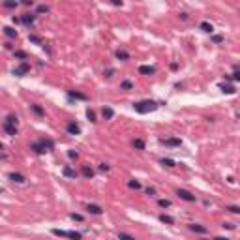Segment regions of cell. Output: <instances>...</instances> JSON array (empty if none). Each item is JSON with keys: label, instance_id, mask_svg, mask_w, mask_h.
Returning a JSON list of instances; mask_svg holds the SVG:
<instances>
[{"label": "cell", "instance_id": "obj_14", "mask_svg": "<svg viewBox=\"0 0 240 240\" xmlns=\"http://www.w3.org/2000/svg\"><path fill=\"white\" fill-rule=\"evenodd\" d=\"M190 231H193V233H201V235L208 233L207 227H203V225H199V223H190Z\"/></svg>", "mask_w": 240, "mask_h": 240}, {"label": "cell", "instance_id": "obj_30", "mask_svg": "<svg viewBox=\"0 0 240 240\" xmlns=\"http://www.w3.org/2000/svg\"><path fill=\"white\" fill-rule=\"evenodd\" d=\"M4 8H8V9L17 8V2H15V0H4Z\"/></svg>", "mask_w": 240, "mask_h": 240}, {"label": "cell", "instance_id": "obj_15", "mask_svg": "<svg viewBox=\"0 0 240 240\" xmlns=\"http://www.w3.org/2000/svg\"><path fill=\"white\" fill-rule=\"evenodd\" d=\"M21 23H24L26 26H30V24L34 23V15H32V13H24V15L21 17Z\"/></svg>", "mask_w": 240, "mask_h": 240}, {"label": "cell", "instance_id": "obj_6", "mask_svg": "<svg viewBox=\"0 0 240 240\" xmlns=\"http://www.w3.org/2000/svg\"><path fill=\"white\" fill-rule=\"evenodd\" d=\"M161 143H163L165 146H180V145H182V141H180L178 137H169V139H161Z\"/></svg>", "mask_w": 240, "mask_h": 240}, {"label": "cell", "instance_id": "obj_8", "mask_svg": "<svg viewBox=\"0 0 240 240\" xmlns=\"http://www.w3.org/2000/svg\"><path fill=\"white\" fill-rule=\"evenodd\" d=\"M11 182H15V184H24L26 182V178L21 175V173H9V176H8Z\"/></svg>", "mask_w": 240, "mask_h": 240}, {"label": "cell", "instance_id": "obj_40", "mask_svg": "<svg viewBox=\"0 0 240 240\" xmlns=\"http://www.w3.org/2000/svg\"><path fill=\"white\" fill-rule=\"evenodd\" d=\"M47 11H49L47 6H39V8H38V13H47Z\"/></svg>", "mask_w": 240, "mask_h": 240}, {"label": "cell", "instance_id": "obj_5", "mask_svg": "<svg viewBox=\"0 0 240 240\" xmlns=\"http://www.w3.org/2000/svg\"><path fill=\"white\" fill-rule=\"evenodd\" d=\"M4 131H6L9 137H15V135H17V126H15V124H9V122L4 120Z\"/></svg>", "mask_w": 240, "mask_h": 240}, {"label": "cell", "instance_id": "obj_34", "mask_svg": "<svg viewBox=\"0 0 240 240\" xmlns=\"http://www.w3.org/2000/svg\"><path fill=\"white\" fill-rule=\"evenodd\" d=\"M28 38H30V41H32V43H36V45H43L41 38H38V36H28Z\"/></svg>", "mask_w": 240, "mask_h": 240}, {"label": "cell", "instance_id": "obj_9", "mask_svg": "<svg viewBox=\"0 0 240 240\" xmlns=\"http://www.w3.org/2000/svg\"><path fill=\"white\" fill-rule=\"evenodd\" d=\"M30 146H32V150H34L36 154H45V152H47V148L41 145V141H38V143H32Z\"/></svg>", "mask_w": 240, "mask_h": 240}, {"label": "cell", "instance_id": "obj_22", "mask_svg": "<svg viewBox=\"0 0 240 240\" xmlns=\"http://www.w3.org/2000/svg\"><path fill=\"white\" fill-rule=\"evenodd\" d=\"M68 96H69V98H75V100H86V96H84V94L75 92V90H69V92H68Z\"/></svg>", "mask_w": 240, "mask_h": 240}, {"label": "cell", "instance_id": "obj_35", "mask_svg": "<svg viewBox=\"0 0 240 240\" xmlns=\"http://www.w3.org/2000/svg\"><path fill=\"white\" fill-rule=\"evenodd\" d=\"M86 118H88L90 122H96V115H94V111H92V109H88V111H86Z\"/></svg>", "mask_w": 240, "mask_h": 240}, {"label": "cell", "instance_id": "obj_7", "mask_svg": "<svg viewBox=\"0 0 240 240\" xmlns=\"http://www.w3.org/2000/svg\"><path fill=\"white\" fill-rule=\"evenodd\" d=\"M62 175H64L66 178H73V180L77 178V171H75V169H71L69 165H64V169H62Z\"/></svg>", "mask_w": 240, "mask_h": 240}, {"label": "cell", "instance_id": "obj_4", "mask_svg": "<svg viewBox=\"0 0 240 240\" xmlns=\"http://www.w3.org/2000/svg\"><path fill=\"white\" fill-rule=\"evenodd\" d=\"M176 195H178L180 199L188 201V203H193V201H195V195H193V193H190L188 190H176Z\"/></svg>", "mask_w": 240, "mask_h": 240}, {"label": "cell", "instance_id": "obj_10", "mask_svg": "<svg viewBox=\"0 0 240 240\" xmlns=\"http://www.w3.org/2000/svg\"><path fill=\"white\" fill-rule=\"evenodd\" d=\"M81 173H83V176H84V178H92V176H94V169H92L90 165H86V163L81 167Z\"/></svg>", "mask_w": 240, "mask_h": 240}, {"label": "cell", "instance_id": "obj_2", "mask_svg": "<svg viewBox=\"0 0 240 240\" xmlns=\"http://www.w3.org/2000/svg\"><path fill=\"white\" fill-rule=\"evenodd\" d=\"M28 71H30V64H28L26 60H23V62L13 69V75H15V77H24Z\"/></svg>", "mask_w": 240, "mask_h": 240}, {"label": "cell", "instance_id": "obj_17", "mask_svg": "<svg viewBox=\"0 0 240 240\" xmlns=\"http://www.w3.org/2000/svg\"><path fill=\"white\" fill-rule=\"evenodd\" d=\"M131 146H133L135 150H145V141H143V139H133V141H131Z\"/></svg>", "mask_w": 240, "mask_h": 240}, {"label": "cell", "instance_id": "obj_23", "mask_svg": "<svg viewBox=\"0 0 240 240\" xmlns=\"http://www.w3.org/2000/svg\"><path fill=\"white\" fill-rule=\"evenodd\" d=\"M116 58H118V60H130V54H128L126 51L118 49V51H116Z\"/></svg>", "mask_w": 240, "mask_h": 240}, {"label": "cell", "instance_id": "obj_44", "mask_svg": "<svg viewBox=\"0 0 240 240\" xmlns=\"http://www.w3.org/2000/svg\"><path fill=\"white\" fill-rule=\"evenodd\" d=\"M118 237H120V238H133V237L128 235V233H118Z\"/></svg>", "mask_w": 240, "mask_h": 240}, {"label": "cell", "instance_id": "obj_13", "mask_svg": "<svg viewBox=\"0 0 240 240\" xmlns=\"http://www.w3.org/2000/svg\"><path fill=\"white\" fill-rule=\"evenodd\" d=\"M30 109H32V113L36 115V116H45V111H43V107L41 105H38V103H34V105H30Z\"/></svg>", "mask_w": 240, "mask_h": 240}, {"label": "cell", "instance_id": "obj_39", "mask_svg": "<svg viewBox=\"0 0 240 240\" xmlns=\"http://www.w3.org/2000/svg\"><path fill=\"white\" fill-rule=\"evenodd\" d=\"M212 41L214 43H222L223 41V36H212Z\"/></svg>", "mask_w": 240, "mask_h": 240}, {"label": "cell", "instance_id": "obj_31", "mask_svg": "<svg viewBox=\"0 0 240 240\" xmlns=\"http://www.w3.org/2000/svg\"><path fill=\"white\" fill-rule=\"evenodd\" d=\"M161 165H165V167H175V161L169 160V158H163V160H161Z\"/></svg>", "mask_w": 240, "mask_h": 240}, {"label": "cell", "instance_id": "obj_29", "mask_svg": "<svg viewBox=\"0 0 240 240\" xmlns=\"http://www.w3.org/2000/svg\"><path fill=\"white\" fill-rule=\"evenodd\" d=\"M128 186H130L131 190H141V182H137V180H130Z\"/></svg>", "mask_w": 240, "mask_h": 240}, {"label": "cell", "instance_id": "obj_24", "mask_svg": "<svg viewBox=\"0 0 240 240\" xmlns=\"http://www.w3.org/2000/svg\"><path fill=\"white\" fill-rule=\"evenodd\" d=\"M53 235H56V237H64V238H69V231H62V229H53Z\"/></svg>", "mask_w": 240, "mask_h": 240}, {"label": "cell", "instance_id": "obj_19", "mask_svg": "<svg viewBox=\"0 0 240 240\" xmlns=\"http://www.w3.org/2000/svg\"><path fill=\"white\" fill-rule=\"evenodd\" d=\"M4 34H6L8 38H11V39H15V38H17V30H13L11 26H4Z\"/></svg>", "mask_w": 240, "mask_h": 240}, {"label": "cell", "instance_id": "obj_36", "mask_svg": "<svg viewBox=\"0 0 240 240\" xmlns=\"http://www.w3.org/2000/svg\"><path fill=\"white\" fill-rule=\"evenodd\" d=\"M69 218H71L73 222H83V216H81V214H75V212H73V214H69Z\"/></svg>", "mask_w": 240, "mask_h": 240}, {"label": "cell", "instance_id": "obj_26", "mask_svg": "<svg viewBox=\"0 0 240 240\" xmlns=\"http://www.w3.org/2000/svg\"><path fill=\"white\" fill-rule=\"evenodd\" d=\"M201 30H203V32H212V30H214V26H212L210 23H207V21H205V23H201Z\"/></svg>", "mask_w": 240, "mask_h": 240}, {"label": "cell", "instance_id": "obj_18", "mask_svg": "<svg viewBox=\"0 0 240 240\" xmlns=\"http://www.w3.org/2000/svg\"><path fill=\"white\" fill-rule=\"evenodd\" d=\"M160 222L165 223V225H175V220L171 216H167V214H160Z\"/></svg>", "mask_w": 240, "mask_h": 240}, {"label": "cell", "instance_id": "obj_47", "mask_svg": "<svg viewBox=\"0 0 240 240\" xmlns=\"http://www.w3.org/2000/svg\"><path fill=\"white\" fill-rule=\"evenodd\" d=\"M23 4H24V6H30V4H32V0H23Z\"/></svg>", "mask_w": 240, "mask_h": 240}, {"label": "cell", "instance_id": "obj_43", "mask_svg": "<svg viewBox=\"0 0 240 240\" xmlns=\"http://www.w3.org/2000/svg\"><path fill=\"white\" fill-rule=\"evenodd\" d=\"M231 79H233V81H238V83H240V71L233 73V75H231Z\"/></svg>", "mask_w": 240, "mask_h": 240}, {"label": "cell", "instance_id": "obj_28", "mask_svg": "<svg viewBox=\"0 0 240 240\" xmlns=\"http://www.w3.org/2000/svg\"><path fill=\"white\" fill-rule=\"evenodd\" d=\"M13 54H15V58H19V60H26V58H28V54H26L24 51H15Z\"/></svg>", "mask_w": 240, "mask_h": 240}, {"label": "cell", "instance_id": "obj_45", "mask_svg": "<svg viewBox=\"0 0 240 240\" xmlns=\"http://www.w3.org/2000/svg\"><path fill=\"white\" fill-rule=\"evenodd\" d=\"M223 227H227V229H235V225H233V223H223Z\"/></svg>", "mask_w": 240, "mask_h": 240}, {"label": "cell", "instance_id": "obj_42", "mask_svg": "<svg viewBox=\"0 0 240 240\" xmlns=\"http://www.w3.org/2000/svg\"><path fill=\"white\" fill-rule=\"evenodd\" d=\"M111 167L107 165V163H100V171H109Z\"/></svg>", "mask_w": 240, "mask_h": 240}, {"label": "cell", "instance_id": "obj_32", "mask_svg": "<svg viewBox=\"0 0 240 240\" xmlns=\"http://www.w3.org/2000/svg\"><path fill=\"white\" fill-rule=\"evenodd\" d=\"M158 205H160L161 208H169V207H171V201H167V199H160Z\"/></svg>", "mask_w": 240, "mask_h": 240}, {"label": "cell", "instance_id": "obj_41", "mask_svg": "<svg viewBox=\"0 0 240 240\" xmlns=\"http://www.w3.org/2000/svg\"><path fill=\"white\" fill-rule=\"evenodd\" d=\"M68 156H69L71 160H77V152H75V150H69V152H68Z\"/></svg>", "mask_w": 240, "mask_h": 240}, {"label": "cell", "instance_id": "obj_27", "mask_svg": "<svg viewBox=\"0 0 240 240\" xmlns=\"http://www.w3.org/2000/svg\"><path fill=\"white\" fill-rule=\"evenodd\" d=\"M120 88H122V90H131V88H133V83H131V81H122V83H120Z\"/></svg>", "mask_w": 240, "mask_h": 240}, {"label": "cell", "instance_id": "obj_38", "mask_svg": "<svg viewBox=\"0 0 240 240\" xmlns=\"http://www.w3.org/2000/svg\"><path fill=\"white\" fill-rule=\"evenodd\" d=\"M145 193H146V195H150V197H154V195H156V190H154V188H146V190H145Z\"/></svg>", "mask_w": 240, "mask_h": 240}, {"label": "cell", "instance_id": "obj_3", "mask_svg": "<svg viewBox=\"0 0 240 240\" xmlns=\"http://www.w3.org/2000/svg\"><path fill=\"white\" fill-rule=\"evenodd\" d=\"M66 131L69 133V135H79L81 133V126L77 124V122H68V126H66Z\"/></svg>", "mask_w": 240, "mask_h": 240}, {"label": "cell", "instance_id": "obj_25", "mask_svg": "<svg viewBox=\"0 0 240 240\" xmlns=\"http://www.w3.org/2000/svg\"><path fill=\"white\" fill-rule=\"evenodd\" d=\"M6 122H9V124H15V126H17V122H19V118H17V115H13V113H9V115L6 116Z\"/></svg>", "mask_w": 240, "mask_h": 240}, {"label": "cell", "instance_id": "obj_20", "mask_svg": "<svg viewBox=\"0 0 240 240\" xmlns=\"http://www.w3.org/2000/svg\"><path fill=\"white\" fill-rule=\"evenodd\" d=\"M39 141H41V145H43V146H45V148H47V152H49V150H53V148H54V143H53V141H51V139H45V137H43V139H39Z\"/></svg>", "mask_w": 240, "mask_h": 240}, {"label": "cell", "instance_id": "obj_11", "mask_svg": "<svg viewBox=\"0 0 240 240\" xmlns=\"http://www.w3.org/2000/svg\"><path fill=\"white\" fill-rule=\"evenodd\" d=\"M86 210H88L90 214H94V216H100V214L103 212V208H101L100 205H86Z\"/></svg>", "mask_w": 240, "mask_h": 240}, {"label": "cell", "instance_id": "obj_33", "mask_svg": "<svg viewBox=\"0 0 240 240\" xmlns=\"http://www.w3.org/2000/svg\"><path fill=\"white\" fill-rule=\"evenodd\" d=\"M225 210H229V212H233V214H240V207H233V205L225 207Z\"/></svg>", "mask_w": 240, "mask_h": 240}, {"label": "cell", "instance_id": "obj_21", "mask_svg": "<svg viewBox=\"0 0 240 240\" xmlns=\"http://www.w3.org/2000/svg\"><path fill=\"white\" fill-rule=\"evenodd\" d=\"M220 88H222V92H225V94H235V86H231V84H220Z\"/></svg>", "mask_w": 240, "mask_h": 240}, {"label": "cell", "instance_id": "obj_37", "mask_svg": "<svg viewBox=\"0 0 240 240\" xmlns=\"http://www.w3.org/2000/svg\"><path fill=\"white\" fill-rule=\"evenodd\" d=\"M81 237H83L81 233H75V231H69V238H73V240H79V238H81Z\"/></svg>", "mask_w": 240, "mask_h": 240}, {"label": "cell", "instance_id": "obj_16", "mask_svg": "<svg viewBox=\"0 0 240 240\" xmlns=\"http://www.w3.org/2000/svg\"><path fill=\"white\" fill-rule=\"evenodd\" d=\"M101 115H103V118H105V120H111V118L115 116V111H113L111 107H103V111H101Z\"/></svg>", "mask_w": 240, "mask_h": 240}, {"label": "cell", "instance_id": "obj_46", "mask_svg": "<svg viewBox=\"0 0 240 240\" xmlns=\"http://www.w3.org/2000/svg\"><path fill=\"white\" fill-rule=\"evenodd\" d=\"M111 2H113L115 6H120V4H122V0H111Z\"/></svg>", "mask_w": 240, "mask_h": 240}, {"label": "cell", "instance_id": "obj_12", "mask_svg": "<svg viewBox=\"0 0 240 240\" xmlns=\"http://www.w3.org/2000/svg\"><path fill=\"white\" fill-rule=\"evenodd\" d=\"M139 73H141V75H154L156 69H154L152 66H139Z\"/></svg>", "mask_w": 240, "mask_h": 240}, {"label": "cell", "instance_id": "obj_1", "mask_svg": "<svg viewBox=\"0 0 240 240\" xmlns=\"http://www.w3.org/2000/svg\"><path fill=\"white\" fill-rule=\"evenodd\" d=\"M133 109L139 113V115H146V113H152L158 109V103L154 100H143V101H137L133 103Z\"/></svg>", "mask_w": 240, "mask_h": 240}]
</instances>
